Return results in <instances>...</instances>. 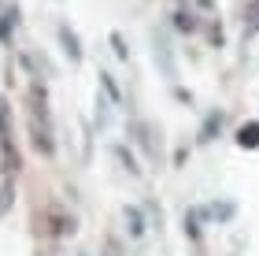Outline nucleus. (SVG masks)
I'll list each match as a JSON object with an SVG mask.
<instances>
[{
	"instance_id": "1",
	"label": "nucleus",
	"mask_w": 259,
	"mask_h": 256,
	"mask_svg": "<svg viewBox=\"0 0 259 256\" xmlns=\"http://www.w3.org/2000/svg\"><path fill=\"white\" fill-rule=\"evenodd\" d=\"M122 215H126V230H130V238H141V234H145V215H141V208L130 204Z\"/></svg>"
},
{
	"instance_id": "4",
	"label": "nucleus",
	"mask_w": 259,
	"mask_h": 256,
	"mask_svg": "<svg viewBox=\"0 0 259 256\" xmlns=\"http://www.w3.org/2000/svg\"><path fill=\"white\" fill-rule=\"evenodd\" d=\"M115 156H119V160H122V164H126V171H130V174H141V167H137V160H134V156H130V153H126V149H122V145H119V149H115Z\"/></svg>"
},
{
	"instance_id": "3",
	"label": "nucleus",
	"mask_w": 259,
	"mask_h": 256,
	"mask_svg": "<svg viewBox=\"0 0 259 256\" xmlns=\"http://www.w3.org/2000/svg\"><path fill=\"white\" fill-rule=\"evenodd\" d=\"M60 41H63V52H67V56H70V60H74V63H78V60H81V49H78V38H74V33H70L67 26H60Z\"/></svg>"
},
{
	"instance_id": "6",
	"label": "nucleus",
	"mask_w": 259,
	"mask_h": 256,
	"mask_svg": "<svg viewBox=\"0 0 259 256\" xmlns=\"http://www.w3.org/2000/svg\"><path fill=\"white\" fill-rule=\"evenodd\" d=\"M174 22H178V30H196V19L185 15V11H178V15H174Z\"/></svg>"
},
{
	"instance_id": "2",
	"label": "nucleus",
	"mask_w": 259,
	"mask_h": 256,
	"mask_svg": "<svg viewBox=\"0 0 259 256\" xmlns=\"http://www.w3.org/2000/svg\"><path fill=\"white\" fill-rule=\"evenodd\" d=\"M237 145H244V149H259V123L241 126V130H237Z\"/></svg>"
},
{
	"instance_id": "5",
	"label": "nucleus",
	"mask_w": 259,
	"mask_h": 256,
	"mask_svg": "<svg viewBox=\"0 0 259 256\" xmlns=\"http://www.w3.org/2000/svg\"><path fill=\"white\" fill-rule=\"evenodd\" d=\"M100 86L108 89V97H111V100H122V93H119V86L111 82V75H100Z\"/></svg>"
},
{
	"instance_id": "7",
	"label": "nucleus",
	"mask_w": 259,
	"mask_h": 256,
	"mask_svg": "<svg viewBox=\"0 0 259 256\" xmlns=\"http://www.w3.org/2000/svg\"><path fill=\"white\" fill-rule=\"evenodd\" d=\"M111 45H115V52H119V60H130V52H126V45H122L119 33H111Z\"/></svg>"
}]
</instances>
